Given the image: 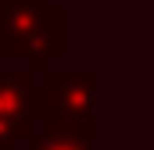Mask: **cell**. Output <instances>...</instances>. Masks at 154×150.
Masks as SVG:
<instances>
[{"label":"cell","mask_w":154,"mask_h":150,"mask_svg":"<svg viewBox=\"0 0 154 150\" xmlns=\"http://www.w3.org/2000/svg\"><path fill=\"white\" fill-rule=\"evenodd\" d=\"M0 54L25 57L32 75H47L65 54V11L54 0H0Z\"/></svg>","instance_id":"6da1fadb"},{"label":"cell","mask_w":154,"mask_h":150,"mask_svg":"<svg viewBox=\"0 0 154 150\" xmlns=\"http://www.w3.org/2000/svg\"><path fill=\"white\" fill-rule=\"evenodd\" d=\"M97 75L93 72H47L36 86V118L47 122H79L97 125Z\"/></svg>","instance_id":"7a4b0ae2"},{"label":"cell","mask_w":154,"mask_h":150,"mask_svg":"<svg viewBox=\"0 0 154 150\" xmlns=\"http://www.w3.org/2000/svg\"><path fill=\"white\" fill-rule=\"evenodd\" d=\"M36 82L32 72H0V150H14L36 136Z\"/></svg>","instance_id":"3957f363"},{"label":"cell","mask_w":154,"mask_h":150,"mask_svg":"<svg viewBox=\"0 0 154 150\" xmlns=\"http://www.w3.org/2000/svg\"><path fill=\"white\" fill-rule=\"evenodd\" d=\"M93 136H97V125L47 122L29 140V150H93Z\"/></svg>","instance_id":"277c9868"}]
</instances>
